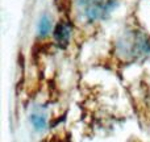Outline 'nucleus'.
Segmentation results:
<instances>
[{"label":"nucleus","instance_id":"4","mask_svg":"<svg viewBox=\"0 0 150 142\" xmlns=\"http://www.w3.org/2000/svg\"><path fill=\"white\" fill-rule=\"evenodd\" d=\"M52 29H53V25H52V20H50L49 15L41 16V18L38 21V25H37V36L40 38H44V37H46L52 32Z\"/></svg>","mask_w":150,"mask_h":142},{"label":"nucleus","instance_id":"2","mask_svg":"<svg viewBox=\"0 0 150 142\" xmlns=\"http://www.w3.org/2000/svg\"><path fill=\"white\" fill-rule=\"evenodd\" d=\"M76 16L87 24L101 21L115 9L119 0H73Z\"/></svg>","mask_w":150,"mask_h":142},{"label":"nucleus","instance_id":"1","mask_svg":"<svg viewBox=\"0 0 150 142\" xmlns=\"http://www.w3.org/2000/svg\"><path fill=\"white\" fill-rule=\"evenodd\" d=\"M150 54V37L138 28H127L115 42V55L122 63H134Z\"/></svg>","mask_w":150,"mask_h":142},{"label":"nucleus","instance_id":"5","mask_svg":"<svg viewBox=\"0 0 150 142\" xmlns=\"http://www.w3.org/2000/svg\"><path fill=\"white\" fill-rule=\"evenodd\" d=\"M30 121L37 130H44L45 126H46V119H45V116H42L41 113H37V112L30 116Z\"/></svg>","mask_w":150,"mask_h":142},{"label":"nucleus","instance_id":"3","mask_svg":"<svg viewBox=\"0 0 150 142\" xmlns=\"http://www.w3.org/2000/svg\"><path fill=\"white\" fill-rule=\"evenodd\" d=\"M53 38L59 47H66L71 38V25L69 21L61 20L53 29Z\"/></svg>","mask_w":150,"mask_h":142}]
</instances>
